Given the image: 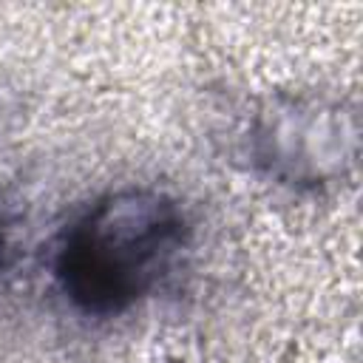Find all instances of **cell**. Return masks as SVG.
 Masks as SVG:
<instances>
[{"label": "cell", "instance_id": "obj_2", "mask_svg": "<svg viewBox=\"0 0 363 363\" xmlns=\"http://www.w3.org/2000/svg\"><path fill=\"white\" fill-rule=\"evenodd\" d=\"M6 255H9V241H6V233H3V227H0V272H3V267H6Z\"/></svg>", "mask_w": 363, "mask_h": 363}, {"label": "cell", "instance_id": "obj_1", "mask_svg": "<svg viewBox=\"0 0 363 363\" xmlns=\"http://www.w3.org/2000/svg\"><path fill=\"white\" fill-rule=\"evenodd\" d=\"M187 233V216L173 196L150 187L108 193L65 230L54 278L82 315H122L173 269Z\"/></svg>", "mask_w": 363, "mask_h": 363}]
</instances>
